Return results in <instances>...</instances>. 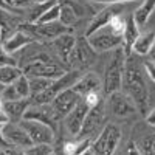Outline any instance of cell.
Wrapping results in <instances>:
<instances>
[{"label":"cell","mask_w":155,"mask_h":155,"mask_svg":"<svg viewBox=\"0 0 155 155\" xmlns=\"http://www.w3.org/2000/svg\"><path fill=\"white\" fill-rule=\"evenodd\" d=\"M141 56L129 54L126 56V65L123 74V85L121 90L132 98L140 113L146 115L149 110V90L144 82L143 70H141Z\"/></svg>","instance_id":"cell-1"},{"label":"cell","mask_w":155,"mask_h":155,"mask_svg":"<svg viewBox=\"0 0 155 155\" xmlns=\"http://www.w3.org/2000/svg\"><path fill=\"white\" fill-rule=\"evenodd\" d=\"M124 65H126V53H124L123 45H121V47L113 50V54L110 56L106 71H104L102 90H104L106 95H110L112 92H116V90H121Z\"/></svg>","instance_id":"cell-2"},{"label":"cell","mask_w":155,"mask_h":155,"mask_svg":"<svg viewBox=\"0 0 155 155\" xmlns=\"http://www.w3.org/2000/svg\"><path fill=\"white\" fill-rule=\"evenodd\" d=\"M22 71L28 78L30 76H42V78H50V79H56V78L65 73V70L61 65H58V64H54L53 59L47 53H37L36 56L28 59V62L23 65Z\"/></svg>","instance_id":"cell-3"},{"label":"cell","mask_w":155,"mask_h":155,"mask_svg":"<svg viewBox=\"0 0 155 155\" xmlns=\"http://www.w3.org/2000/svg\"><path fill=\"white\" fill-rule=\"evenodd\" d=\"M121 138H123L121 127L115 123H107L98 134V137L93 140L90 152L98 155H110L116 150L118 144L121 143Z\"/></svg>","instance_id":"cell-4"},{"label":"cell","mask_w":155,"mask_h":155,"mask_svg":"<svg viewBox=\"0 0 155 155\" xmlns=\"http://www.w3.org/2000/svg\"><path fill=\"white\" fill-rule=\"evenodd\" d=\"M106 116H107V106H106V101L101 99L96 106L90 107L85 120L82 123V127L79 134H78V140H82V138H90V140H95L98 137V134L102 130V124L106 121Z\"/></svg>","instance_id":"cell-5"},{"label":"cell","mask_w":155,"mask_h":155,"mask_svg":"<svg viewBox=\"0 0 155 155\" xmlns=\"http://www.w3.org/2000/svg\"><path fill=\"white\" fill-rule=\"evenodd\" d=\"M95 61H96V50L90 45L87 36L78 37L76 44H74V48L68 56L67 64L71 68L81 71L84 68L92 67L95 64Z\"/></svg>","instance_id":"cell-6"},{"label":"cell","mask_w":155,"mask_h":155,"mask_svg":"<svg viewBox=\"0 0 155 155\" xmlns=\"http://www.w3.org/2000/svg\"><path fill=\"white\" fill-rule=\"evenodd\" d=\"M20 28L27 31L34 41H53V39L58 37L59 34L71 31L68 27H65V25L61 23L59 20L45 22V23L23 22V23H20Z\"/></svg>","instance_id":"cell-7"},{"label":"cell","mask_w":155,"mask_h":155,"mask_svg":"<svg viewBox=\"0 0 155 155\" xmlns=\"http://www.w3.org/2000/svg\"><path fill=\"white\" fill-rule=\"evenodd\" d=\"M87 39H88L90 45L96 50V53L112 51V50L123 45V36L113 33L109 25H106V27H102L101 30L95 31L93 34H90Z\"/></svg>","instance_id":"cell-8"},{"label":"cell","mask_w":155,"mask_h":155,"mask_svg":"<svg viewBox=\"0 0 155 155\" xmlns=\"http://www.w3.org/2000/svg\"><path fill=\"white\" fill-rule=\"evenodd\" d=\"M107 96H109L107 98V109L116 118H126V116H130V115L138 112L132 98L129 95H126L123 90L112 92Z\"/></svg>","instance_id":"cell-9"},{"label":"cell","mask_w":155,"mask_h":155,"mask_svg":"<svg viewBox=\"0 0 155 155\" xmlns=\"http://www.w3.org/2000/svg\"><path fill=\"white\" fill-rule=\"evenodd\" d=\"M20 126L27 130V134L30 135L33 143H45V144H54V130L53 127H50L48 124L37 121V120H28V118H22Z\"/></svg>","instance_id":"cell-10"},{"label":"cell","mask_w":155,"mask_h":155,"mask_svg":"<svg viewBox=\"0 0 155 155\" xmlns=\"http://www.w3.org/2000/svg\"><path fill=\"white\" fill-rule=\"evenodd\" d=\"M23 118L42 121L48 124L50 127H53V130H58L59 121L62 120V116L56 112V109L53 107L51 102H47V104H31L27 109V112H25Z\"/></svg>","instance_id":"cell-11"},{"label":"cell","mask_w":155,"mask_h":155,"mask_svg":"<svg viewBox=\"0 0 155 155\" xmlns=\"http://www.w3.org/2000/svg\"><path fill=\"white\" fill-rule=\"evenodd\" d=\"M2 135L12 149H19V147L27 149L31 144H34L30 135L27 134V130L20 126V123H14V121L5 123L2 126Z\"/></svg>","instance_id":"cell-12"},{"label":"cell","mask_w":155,"mask_h":155,"mask_svg":"<svg viewBox=\"0 0 155 155\" xmlns=\"http://www.w3.org/2000/svg\"><path fill=\"white\" fill-rule=\"evenodd\" d=\"M123 9H124V3H112V5L104 6L101 11H98L96 14H93V17L90 19V23H88V27H87L85 36L88 37L90 34H93L95 31H98L102 27L109 25L113 17L121 14Z\"/></svg>","instance_id":"cell-13"},{"label":"cell","mask_w":155,"mask_h":155,"mask_svg":"<svg viewBox=\"0 0 155 155\" xmlns=\"http://www.w3.org/2000/svg\"><path fill=\"white\" fill-rule=\"evenodd\" d=\"M88 110H90V107L87 106V102L84 99H81L65 116H64V129L67 130L68 135L78 137Z\"/></svg>","instance_id":"cell-14"},{"label":"cell","mask_w":155,"mask_h":155,"mask_svg":"<svg viewBox=\"0 0 155 155\" xmlns=\"http://www.w3.org/2000/svg\"><path fill=\"white\" fill-rule=\"evenodd\" d=\"M81 99H82L81 95L78 93L73 87H70V88H65V90H62V92H59L53 98L51 104H53V107L56 109V112L62 116V120H64V116H65Z\"/></svg>","instance_id":"cell-15"},{"label":"cell","mask_w":155,"mask_h":155,"mask_svg":"<svg viewBox=\"0 0 155 155\" xmlns=\"http://www.w3.org/2000/svg\"><path fill=\"white\" fill-rule=\"evenodd\" d=\"M73 88L81 95V98H84L88 93L101 92L102 90V81H101V78L95 71H88V73L79 76V79L74 82Z\"/></svg>","instance_id":"cell-16"},{"label":"cell","mask_w":155,"mask_h":155,"mask_svg":"<svg viewBox=\"0 0 155 155\" xmlns=\"http://www.w3.org/2000/svg\"><path fill=\"white\" fill-rule=\"evenodd\" d=\"M20 14L16 16L14 11H9V9H5V8H0V39L5 41L6 37H9L14 31L19 30L20 27Z\"/></svg>","instance_id":"cell-17"},{"label":"cell","mask_w":155,"mask_h":155,"mask_svg":"<svg viewBox=\"0 0 155 155\" xmlns=\"http://www.w3.org/2000/svg\"><path fill=\"white\" fill-rule=\"evenodd\" d=\"M51 44H53V48H54V51H56V54L59 56V59H61L62 62L67 64L68 56H70V53H71L73 48H74L76 37H74L70 31H67V33H62V34H59L58 37H54L53 41H51Z\"/></svg>","instance_id":"cell-18"},{"label":"cell","mask_w":155,"mask_h":155,"mask_svg":"<svg viewBox=\"0 0 155 155\" xmlns=\"http://www.w3.org/2000/svg\"><path fill=\"white\" fill-rule=\"evenodd\" d=\"M2 42H3V47L6 48V51H9L11 54H14V53H17V51H20L22 48H25L27 45L34 44L36 41L25 30H22L19 27L17 31H14L9 37H6L5 41H2Z\"/></svg>","instance_id":"cell-19"},{"label":"cell","mask_w":155,"mask_h":155,"mask_svg":"<svg viewBox=\"0 0 155 155\" xmlns=\"http://www.w3.org/2000/svg\"><path fill=\"white\" fill-rule=\"evenodd\" d=\"M31 106V98H19V99H12V101H3V110L8 115L9 121L19 123L27 109Z\"/></svg>","instance_id":"cell-20"},{"label":"cell","mask_w":155,"mask_h":155,"mask_svg":"<svg viewBox=\"0 0 155 155\" xmlns=\"http://www.w3.org/2000/svg\"><path fill=\"white\" fill-rule=\"evenodd\" d=\"M138 36H140V27L134 19V14H129L126 17V28L123 33V50H124L126 56L132 54V45Z\"/></svg>","instance_id":"cell-21"},{"label":"cell","mask_w":155,"mask_h":155,"mask_svg":"<svg viewBox=\"0 0 155 155\" xmlns=\"http://www.w3.org/2000/svg\"><path fill=\"white\" fill-rule=\"evenodd\" d=\"M155 42V31H147V33H143L137 37V41L134 42L132 45V53L137 54V56H147L150 53V48Z\"/></svg>","instance_id":"cell-22"},{"label":"cell","mask_w":155,"mask_h":155,"mask_svg":"<svg viewBox=\"0 0 155 155\" xmlns=\"http://www.w3.org/2000/svg\"><path fill=\"white\" fill-rule=\"evenodd\" d=\"M153 11H155V0H143L140 3V6L134 11V19L140 28H143L149 22Z\"/></svg>","instance_id":"cell-23"},{"label":"cell","mask_w":155,"mask_h":155,"mask_svg":"<svg viewBox=\"0 0 155 155\" xmlns=\"http://www.w3.org/2000/svg\"><path fill=\"white\" fill-rule=\"evenodd\" d=\"M59 6H61V12H59V22L64 23L65 27L71 28L74 27V25L78 23V14H76V11L73 9V6L65 2V0H59Z\"/></svg>","instance_id":"cell-24"},{"label":"cell","mask_w":155,"mask_h":155,"mask_svg":"<svg viewBox=\"0 0 155 155\" xmlns=\"http://www.w3.org/2000/svg\"><path fill=\"white\" fill-rule=\"evenodd\" d=\"M23 74L22 68L17 67V64H8V65L0 67V82L3 85H9L16 82L19 78Z\"/></svg>","instance_id":"cell-25"},{"label":"cell","mask_w":155,"mask_h":155,"mask_svg":"<svg viewBox=\"0 0 155 155\" xmlns=\"http://www.w3.org/2000/svg\"><path fill=\"white\" fill-rule=\"evenodd\" d=\"M58 2L59 0H45V2H39V3L33 2V5L30 6L28 14H27V22H37V19L41 17L50 6L56 5Z\"/></svg>","instance_id":"cell-26"},{"label":"cell","mask_w":155,"mask_h":155,"mask_svg":"<svg viewBox=\"0 0 155 155\" xmlns=\"http://www.w3.org/2000/svg\"><path fill=\"white\" fill-rule=\"evenodd\" d=\"M28 81H30V96H34L37 93H42L44 90H47L54 79L42 78V76H30Z\"/></svg>","instance_id":"cell-27"},{"label":"cell","mask_w":155,"mask_h":155,"mask_svg":"<svg viewBox=\"0 0 155 155\" xmlns=\"http://www.w3.org/2000/svg\"><path fill=\"white\" fill-rule=\"evenodd\" d=\"M137 144H138L140 153H155V130L144 134Z\"/></svg>","instance_id":"cell-28"},{"label":"cell","mask_w":155,"mask_h":155,"mask_svg":"<svg viewBox=\"0 0 155 155\" xmlns=\"http://www.w3.org/2000/svg\"><path fill=\"white\" fill-rule=\"evenodd\" d=\"M19 98H30V81L27 74H22L16 82H12Z\"/></svg>","instance_id":"cell-29"},{"label":"cell","mask_w":155,"mask_h":155,"mask_svg":"<svg viewBox=\"0 0 155 155\" xmlns=\"http://www.w3.org/2000/svg\"><path fill=\"white\" fill-rule=\"evenodd\" d=\"M59 12H61V6H59V2L53 6H50L44 14L37 19L39 23H45V22H53V20H59Z\"/></svg>","instance_id":"cell-30"},{"label":"cell","mask_w":155,"mask_h":155,"mask_svg":"<svg viewBox=\"0 0 155 155\" xmlns=\"http://www.w3.org/2000/svg\"><path fill=\"white\" fill-rule=\"evenodd\" d=\"M27 153H36V155H44V153H53L54 147L53 144H45V143H34L30 147L23 149Z\"/></svg>","instance_id":"cell-31"},{"label":"cell","mask_w":155,"mask_h":155,"mask_svg":"<svg viewBox=\"0 0 155 155\" xmlns=\"http://www.w3.org/2000/svg\"><path fill=\"white\" fill-rule=\"evenodd\" d=\"M109 27H110V30H112L113 33L123 36L124 28H126V19H123V17H121V14H120V16H116V17H113V19L110 20Z\"/></svg>","instance_id":"cell-32"},{"label":"cell","mask_w":155,"mask_h":155,"mask_svg":"<svg viewBox=\"0 0 155 155\" xmlns=\"http://www.w3.org/2000/svg\"><path fill=\"white\" fill-rule=\"evenodd\" d=\"M8 64H17V62H16V58L12 56L9 51H6V48L3 47L2 39H0V67L8 65Z\"/></svg>","instance_id":"cell-33"},{"label":"cell","mask_w":155,"mask_h":155,"mask_svg":"<svg viewBox=\"0 0 155 155\" xmlns=\"http://www.w3.org/2000/svg\"><path fill=\"white\" fill-rule=\"evenodd\" d=\"M2 98H3V101H12V99H19V95H17V92H16L14 85H12V84H9V85H5L3 92H2Z\"/></svg>","instance_id":"cell-34"},{"label":"cell","mask_w":155,"mask_h":155,"mask_svg":"<svg viewBox=\"0 0 155 155\" xmlns=\"http://www.w3.org/2000/svg\"><path fill=\"white\" fill-rule=\"evenodd\" d=\"M143 68H144L146 74L149 76V79L152 82H155V61L153 59H146L143 62Z\"/></svg>","instance_id":"cell-35"},{"label":"cell","mask_w":155,"mask_h":155,"mask_svg":"<svg viewBox=\"0 0 155 155\" xmlns=\"http://www.w3.org/2000/svg\"><path fill=\"white\" fill-rule=\"evenodd\" d=\"M82 99L87 102V106H88V107H93V106H96V104H98V102H99L102 98H101L99 92H93V93H88L87 96H84Z\"/></svg>","instance_id":"cell-36"},{"label":"cell","mask_w":155,"mask_h":155,"mask_svg":"<svg viewBox=\"0 0 155 155\" xmlns=\"http://www.w3.org/2000/svg\"><path fill=\"white\" fill-rule=\"evenodd\" d=\"M76 149H78V141H65L64 147H62V152L73 155V153H76Z\"/></svg>","instance_id":"cell-37"},{"label":"cell","mask_w":155,"mask_h":155,"mask_svg":"<svg viewBox=\"0 0 155 155\" xmlns=\"http://www.w3.org/2000/svg\"><path fill=\"white\" fill-rule=\"evenodd\" d=\"M5 2H6L11 8L20 9V8H23V6H27L30 2H33V0H5Z\"/></svg>","instance_id":"cell-38"},{"label":"cell","mask_w":155,"mask_h":155,"mask_svg":"<svg viewBox=\"0 0 155 155\" xmlns=\"http://www.w3.org/2000/svg\"><path fill=\"white\" fill-rule=\"evenodd\" d=\"M144 120H146L147 126L155 127V107H152L150 110H147V113L144 115Z\"/></svg>","instance_id":"cell-39"},{"label":"cell","mask_w":155,"mask_h":155,"mask_svg":"<svg viewBox=\"0 0 155 155\" xmlns=\"http://www.w3.org/2000/svg\"><path fill=\"white\" fill-rule=\"evenodd\" d=\"M0 149H2L3 152H6V150H12V147L6 143V140H5L3 135H2V126H0Z\"/></svg>","instance_id":"cell-40"},{"label":"cell","mask_w":155,"mask_h":155,"mask_svg":"<svg viewBox=\"0 0 155 155\" xmlns=\"http://www.w3.org/2000/svg\"><path fill=\"white\" fill-rule=\"evenodd\" d=\"M98 3H104V5H112V3H129V2H135V0H93Z\"/></svg>","instance_id":"cell-41"},{"label":"cell","mask_w":155,"mask_h":155,"mask_svg":"<svg viewBox=\"0 0 155 155\" xmlns=\"http://www.w3.org/2000/svg\"><path fill=\"white\" fill-rule=\"evenodd\" d=\"M9 121V118H8V115L5 113V110L3 109H0V126H3L5 123H8Z\"/></svg>","instance_id":"cell-42"},{"label":"cell","mask_w":155,"mask_h":155,"mask_svg":"<svg viewBox=\"0 0 155 155\" xmlns=\"http://www.w3.org/2000/svg\"><path fill=\"white\" fill-rule=\"evenodd\" d=\"M147 56H149L150 59H153V61H155V42H153V45H152V48H150V53H149Z\"/></svg>","instance_id":"cell-43"},{"label":"cell","mask_w":155,"mask_h":155,"mask_svg":"<svg viewBox=\"0 0 155 155\" xmlns=\"http://www.w3.org/2000/svg\"><path fill=\"white\" fill-rule=\"evenodd\" d=\"M3 88H5V85L0 82V96H2V92H3Z\"/></svg>","instance_id":"cell-44"},{"label":"cell","mask_w":155,"mask_h":155,"mask_svg":"<svg viewBox=\"0 0 155 155\" xmlns=\"http://www.w3.org/2000/svg\"><path fill=\"white\" fill-rule=\"evenodd\" d=\"M34 3H39V2H45V0H33Z\"/></svg>","instance_id":"cell-45"},{"label":"cell","mask_w":155,"mask_h":155,"mask_svg":"<svg viewBox=\"0 0 155 155\" xmlns=\"http://www.w3.org/2000/svg\"><path fill=\"white\" fill-rule=\"evenodd\" d=\"M2 152H3V150H2V149H0V153H2Z\"/></svg>","instance_id":"cell-46"}]
</instances>
